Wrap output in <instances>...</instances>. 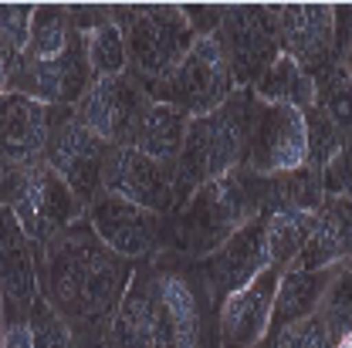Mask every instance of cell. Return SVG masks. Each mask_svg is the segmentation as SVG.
<instances>
[{"label": "cell", "mask_w": 352, "mask_h": 348, "mask_svg": "<svg viewBox=\"0 0 352 348\" xmlns=\"http://www.w3.org/2000/svg\"><path fill=\"white\" fill-rule=\"evenodd\" d=\"M132 274V261L112 254L85 217L38 247L41 298L65 318L78 348H105V332Z\"/></svg>", "instance_id": "6da1fadb"}, {"label": "cell", "mask_w": 352, "mask_h": 348, "mask_svg": "<svg viewBox=\"0 0 352 348\" xmlns=\"http://www.w3.org/2000/svg\"><path fill=\"white\" fill-rule=\"evenodd\" d=\"M264 210V176L237 170L197 186L186 203L166 217V247L179 257L204 261L223 247L248 220Z\"/></svg>", "instance_id": "7a4b0ae2"}, {"label": "cell", "mask_w": 352, "mask_h": 348, "mask_svg": "<svg viewBox=\"0 0 352 348\" xmlns=\"http://www.w3.org/2000/svg\"><path fill=\"white\" fill-rule=\"evenodd\" d=\"M251 112H254V91L237 88L230 102H223L217 112L190 119L186 142L176 156V179L183 196H190L204 183L244 170Z\"/></svg>", "instance_id": "3957f363"}, {"label": "cell", "mask_w": 352, "mask_h": 348, "mask_svg": "<svg viewBox=\"0 0 352 348\" xmlns=\"http://www.w3.org/2000/svg\"><path fill=\"white\" fill-rule=\"evenodd\" d=\"M0 207L17 217L34 247H44L75 220L85 217V207L72 186L44 159L0 163Z\"/></svg>", "instance_id": "277c9868"}, {"label": "cell", "mask_w": 352, "mask_h": 348, "mask_svg": "<svg viewBox=\"0 0 352 348\" xmlns=\"http://www.w3.org/2000/svg\"><path fill=\"white\" fill-rule=\"evenodd\" d=\"M109 17L119 24L129 54V75L139 85H156L173 75L190 47L200 41L183 14L173 3L149 7H109Z\"/></svg>", "instance_id": "5b68a950"}, {"label": "cell", "mask_w": 352, "mask_h": 348, "mask_svg": "<svg viewBox=\"0 0 352 348\" xmlns=\"http://www.w3.org/2000/svg\"><path fill=\"white\" fill-rule=\"evenodd\" d=\"M234 91H237V82L230 75V65H227V54L220 47L217 34L200 38L193 44L173 75H166L156 85H146V95L153 102L173 105L186 119L217 112L223 102H230Z\"/></svg>", "instance_id": "8992f818"}, {"label": "cell", "mask_w": 352, "mask_h": 348, "mask_svg": "<svg viewBox=\"0 0 352 348\" xmlns=\"http://www.w3.org/2000/svg\"><path fill=\"white\" fill-rule=\"evenodd\" d=\"M278 14L281 3H237V7H223L217 27V41L227 54L230 75L237 88L258 85L264 71L271 68V61L281 54L278 44Z\"/></svg>", "instance_id": "52a82bcc"}, {"label": "cell", "mask_w": 352, "mask_h": 348, "mask_svg": "<svg viewBox=\"0 0 352 348\" xmlns=\"http://www.w3.org/2000/svg\"><path fill=\"white\" fill-rule=\"evenodd\" d=\"M112 146H105L91 129H85L68 105H51V132L44 146V163L61 176L82 207H91L102 196V173L105 156Z\"/></svg>", "instance_id": "ba28073f"}, {"label": "cell", "mask_w": 352, "mask_h": 348, "mask_svg": "<svg viewBox=\"0 0 352 348\" xmlns=\"http://www.w3.org/2000/svg\"><path fill=\"white\" fill-rule=\"evenodd\" d=\"M102 193L129 200V203L146 207L160 217H170L186 203L179 179H176V163L153 159V156L129 149V146L109 149L105 173H102Z\"/></svg>", "instance_id": "9c48e42d"}, {"label": "cell", "mask_w": 352, "mask_h": 348, "mask_svg": "<svg viewBox=\"0 0 352 348\" xmlns=\"http://www.w3.org/2000/svg\"><path fill=\"white\" fill-rule=\"evenodd\" d=\"M308 163L305 115L295 105H271L254 98L244 170L254 176H281Z\"/></svg>", "instance_id": "30bf717a"}, {"label": "cell", "mask_w": 352, "mask_h": 348, "mask_svg": "<svg viewBox=\"0 0 352 348\" xmlns=\"http://www.w3.org/2000/svg\"><path fill=\"white\" fill-rule=\"evenodd\" d=\"M95 71L88 65V38L82 27L72 31L65 51L51 61H24L14 78V91L28 95L41 105H68L75 108L95 85Z\"/></svg>", "instance_id": "8fae6325"}, {"label": "cell", "mask_w": 352, "mask_h": 348, "mask_svg": "<svg viewBox=\"0 0 352 348\" xmlns=\"http://www.w3.org/2000/svg\"><path fill=\"white\" fill-rule=\"evenodd\" d=\"M85 220L91 223L95 237L126 261H146L163 254L166 247V217L135 207L129 200L102 193L85 210Z\"/></svg>", "instance_id": "7c38bea8"}, {"label": "cell", "mask_w": 352, "mask_h": 348, "mask_svg": "<svg viewBox=\"0 0 352 348\" xmlns=\"http://www.w3.org/2000/svg\"><path fill=\"white\" fill-rule=\"evenodd\" d=\"M149 102L153 98L146 95V88L126 71L116 78H98L91 91L75 105V115L85 129H91L105 146L116 149V146H132V135Z\"/></svg>", "instance_id": "4fadbf2b"}, {"label": "cell", "mask_w": 352, "mask_h": 348, "mask_svg": "<svg viewBox=\"0 0 352 348\" xmlns=\"http://www.w3.org/2000/svg\"><path fill=\"white\" fill-rule=\"evenodd\" d=\"M267 267H271V257H267V213L264 210L254 220H248L210 257L197 261V270L217 305L234 291L248 288Z\"/></svg>", "instance_id": "5bb4252c"}, {"label": "cell", "mask_w": 352, "mask_h": 348, "mask_svg": "<svg viewBox=\"0 0 352 348\" xmlns=\"http://www.w3.org/2000/svg\"><path fill=\"white\" fill-rule=\"evenodd\" d=\"M278 44L308 78L325 65L339 61L336 54V7L329 3H281Z\"/></svg>", "instance_id": "9a60e30c"}, {"label": "cell", "mask_w": 352, "mask_h": 348, "mask_svg": "<svg viewBox=\"0 0 352 348\" xmlns=\"http://www.w3.org/2000/svg\"><path fill=\"white\" fill-rule=\"evenodd\" d=\"M0 298L3 321H28L34 301L41 298L38 247L10 210H0Z\"/></svg>", "instance_id": "2e32d148"}, {"label": "cell", "mask_w": 352, "mask_h": 348, "mask_svg": "<svg viewBox=\"0 0 352 348\" xmlns=\"http://www.w3.org/2000/svg\"><path fill=\"white\" fill-rule=\"evenodd\" d=\"M281 270L267 267L248 288L234 291L217 305V332L223 348H261L271 332V311L278 298Z\"/></svg>", "instance_id": "e0dca14e"}, {"label": "cell", "mask_w": 352, "mask_h": 348, "mask_svg": "<svg viewBox=\"0 0 352 348\" xmlns=\"http://www.w3.org/2000/svg\"><path fill=\"white\" fill-rule=\"evenodd\" d=\"M156 294H160V311L149 348H200L204 314L190 277L183 270L156 267Z\"/></svg>", "instance_id": "ac0fdd59"}, {"label": "cell", "mask_w": 352, "mask_h": 348, "mask_svg": "<svg viewBox=\"0 0 352 348\" xmlns=\"http://www.w3.org/2000/svg\"><path fill=\"white\" fill-rule=\"evenodd\" d=\"M51 132V105L28 95H0V163H31L44 159Z\"/></svg>", "instance_id": "d6986e66"}, {"label": "cell", "mask_w": 352, "mask_h": 348, "mask_svg": "<svg viewBox=\"0 0 352 348\" xmlns=\"http://www.w3.org/2000/svg\"><path fill=\"white\" fill-rule=\"evenodd\" d=\"M352 257V196H325L322 207L311 213L308 240L292 267L325 270L342 267Z\"/></svg>", "instance_id": "ffe728a7"}, {"label": "cell", "mask_w": 352, "mask_h": 348, "mask_svg": "<svg viewBox=\"0 0 352 348\" xmlns=\"http://www.w3.org/2000/svg\"><path fill=\"white\" fill-rule=\"evenodd\" d=\"M156 311H160L156 267H142L132 274L129 291L112 314V325L105 332V348H149L153 328H156Z\"/></svg>", "instance_id": "44dd1931"}, {"label": "cell", "mask_w": 352, "mask_h": 348, "mask_svg": "<svg viewBox=\"0 0 352 348\" xmlns=\"http://www.w3.org/2000/svg\"><path fill=\"white\" fill-rule=\"evenodd\" d=\"M339 267H325V270H302V267H288L281 274L278 284V298L271 311V332L267 335H281L285 328H292L295 321H302L308 314H315L332 277Z\"/></svg>", "instance_id": "7402d4cb"}, {"label": "cell", "mask_w": 352, "mask_h": 348, "mask_svg": "<svg viewBox=\"0 0 352 348\" xmlns=\"http://www.w3.org/2000/svg\"><path fill=\"white\" fill-rule=\"evenodd\" d=\"M186 129H190V119L179 108L163 105V102H149V108L139 119V129L132 135L129 149H139V152L163 159V163H176V156L186 142Z\"/></svg>", "instance_id": "603a6c76"}, {"label": "cell", "mask_w": 352, "mask_h": 348, "mask_svg": "<svg viewBox=\"0 0 352 348\" xmlns=\"http://www.w3.org/2000/svg\"><path fill=\"white\" fill-rule=\"evenodd\" d=\"M325 200L322 170H292L281 176H264V210H302L315 213Z\"/></svg>", "instance_id": "cb8c5ba5"}, {"label": "cell", "mask_w": 352, "mask_h": 348, "mask_svg": "<svg viewBox=\"0 0 352 348\" xmlns=\"http://www.w3.org/2000/svg\"><path fill=\"white\" fill-rule=\"evenodd\" d=\"M251 91H254V98H261V102H271V105H295L298 112L308 108V105H315V85H311V78H308L292 58H285V54H278V58L271 61V68L258 78V85L251 88Z\"/></svg>", "instance_id": "d4e9b609"}, {"label": "cell", "mask_w": 352, "mask_h": 348, "mask_svg": "<svg viewBox=\"0 0 352 348\" xmlns=\"http://www.w3.org/2000/svg\"><path fill=\"white\" fill-rule=\"evenodd\" d=\"M267 213V257L281 274L298 261L311 230V213L302 210H264Z\"/></svg>", "instance_id": "484cf974"}, {"label": "cell", "mask_w": 352, "mask_h": 348, "mask_svg": "<svg viewBox=\"0 0 352 348\" xmlns=\"http://www.w3.org/2000/svg\"><path fill=\"white\" fill-rule=\"evenodd\" d=\"M75 31L72 21V7H54L44 3L34 7V21H31V34H28V47H24V61H51L65 51V44Z\"/></svg>", "instance_id": "4316f807"}, {"label": "cell", "mask_w": 352, "mask_h": 348, "mask_svg": "<svg viewBox=\"0 0 352 348\" xmlns=\"http://www.w3.org/2000/svg\"><path fill=\"white\" fill-rule=\"evenodd\" d=\"M311 85H315V105L339 126V132L349 139L352 132V85L342 71L339 61L325 65L318 75H311Z\"/></svg>", "instance_id": "83f0119b"}, {"label": "cell", "mask_w": 352, "mask_h": 348, "mask_svg": "<svg viewBox=\"0 0 352 348\" xmlns=\"http://www.w3.org/2000/svg\"><path fill=\"white\" fill-rule=\"evenodd\" d=\"M85 38H88V65H91L95 78H116V75L129 71L126 38H122V31H119V24L112 17L95 24Z\"/></svg>", "instance_id": "f1b7e54d"}, {"label": "cell", "mask_w": 352, "mask_h": 348, "mask_svg": "<svg viewBox=\"0 0 352 348\" xmlns=\"http://www.w3.org/2000/svg\"><path fill=\"white\" fill-rule=\"evenodd\" d=\"M315 314L325 321L336 345L352 335V274L346 267L336 270V277H332V284H329V291H325V298H322Z\"/></svg>", "instance_id": "f546056e"}, {"label": "cell", "mask_w": 352, "mask_h": 348, "mask_svg": "<svg viewBox=\"0 0 352 348\" xmlns=\"http://www.w3.org/2000/svg\"><path fill=\"white\" fill-rule=\"evenodd\" d=\"M305 115V132H308V163L311 170H325V163L339 152V146L346 142V135L339 132V126L318 108V105H308L302 108Z\"/></svg>", "instance_id": "4dcf8cb0"}, {"label": "cell", "mask_w": 352, "mask_h": 348, "mask_svg": "<svg viewBox=\"0 0 352 348\" xmlns=\"http://www.w3.org/2000/svg\"><path fill=\"white\" fill-rule=\"evenodd\" d=\"M28 325H31V342H34V348H78L72 328L65 325V318L47 305L44 298L34 301L31 314H28Z\"/></svg>", "instance_id": "1f68e13d"}, {"label": "cell", "mask_w": 352, "mask_h": 348, "mask_svg": "<svg viewBox=\"0 0 352 348\" xmlns=\"http://www.w3.org/2000/svg\"><path fill=\"white\" fill-rule=\"evenodd\" d=\"M31 21H34V7L31 3H0V38L14 51H21V54L28 47Z\"/></svg>", "instance_id": "d6a6232c"}, {"label": "cell", "mask_w": 352, "mask_h": 348, "mask_svg": "<svg viewBox=\"0 0 352 348\" xmlns=\"http://www.w3.org/2000/svg\"><path fill=\"white\" fill-rule=\"evenodd\" d=\"M322 189L325 196H352V139L339 146V152L322 170Z\"/></svg>", "instance_id": "836d02e7"}, {"label": "cell", "mask_w": 352, "mask_h": 348, "mask_svg": "<svg viewBox=\"0 0 352 348\" xmlns=\"http://www.w3.org/2000/svg\"><path fill=\"white\" fill-rule=\"evenodd\" d=\"M281 335H285L288 348H336L329 328H325V321H322L318 314H308L302 321H295V325L285 328Z\"/></svg>", "instance_id": "e575fe53"}, {"label": "cell", "mask_w": 352, "mask_h": 348, "mask_svg": "<svg viewBox=\"0 0 352 348\" xmlns=\"http://www.w3.org/2000/svg\"><path fill=\"white\" fill-rule=\"evenodd\" d=\"M21 51H14L10 44L0 38V95H10L14 91V78L21 71Z\"/></svg>", "instance_id": "d590c367"}, {"label": "cell", "mask_w": 352, "mask_h": 348, "mask_svg": "<svg viewBox=\"0 0 352 348\" xmlns=\"http://www.w3.org/2000/svg\"><path fill=\"white\" fill-rule=\"evenodd\" d=\"M339 65H342V71H346V78H349V85H352V41H349V47L342 51V58H339Z\"/></svg>", "instance_id": "8d00e7d4"}, {"label": "cell", "mask_w": 352, "mask_h": 348, "mask_svg": "<svg viewBox=\"0 0 352 348\" xmlns=\"http://www.w3.org/2000/svg\"><path fill=\"white\" fill-rule=\"evenodd\" d=\"M336 348H352V335H349V338H342V342H339Z\"/></svg>", "instance_id": "74e56055"}, {"label": "cell", "mask_w": 352, "mask_h": 348, "mask_svg": "<svg viewBox=\"0 0 352 348\" xmlns=\"http://www.w3.org/2000/svg\"><path fill=\"white\" fill-rule=\"evenodd\" d=\"M342 267H346V270H349V274H352V257H349V261H346V264H342Z\"/></svg>", "instance_id": "f35d334b"}, {"label": "cell", "mask_w": 352, "mask_h": 348, "mask_svg": "<svg viewBox=\"0 0 352 348\" xmlns=\"http://www.w3.org/2000/svg\"><path fill=\"white\" fill-rule=\"evenodd\" d=\"M349 139H352V132H349Z\"/></svg>", "instance_id": "ab89813d"}, {"label": "cell", "mask_w": 352, "mask_h": 348, "mask_svg": "<svg viewBox=\"0 0 352 348\" xmlns=\"http://www.w3.org/2000/svg\"><path fill=\"white\" fill-rule=\"evenodd\" d=\"M0 210H3V207H0Z\"/></svg>", "instance_id": "60d3db41"}]
</instances>
